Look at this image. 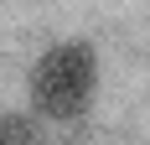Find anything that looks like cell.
I'll use <instances>...</instances> for the list:
<instances>
[{
	"instance_id": "6da1fadb",
	"label": "cell",
	"mask_w": 150,
	"mask_h": 145,
	"mask_svg": "<svg viewBox=\"0 0 150 145\" xmlns=\"http://www.w3.org/2000/svg\"><path fill=\"white\" fill-rule=\"evenodd\" d=\"M98 88V57L88 42H57L31 68V104L47 119H83Z\"/></svg>"
},
{
	"instance_id": "7a4b0ae2",
	"label": "cell",
	"mask_w": 150,
	"mask_h": 145,
	"mask_svg": "<svg viewBox=\"0 0 150 145\" xmlns=\"http://www.w3.org/2000/svg\"><path fill=\"white\" fill-rule=\"evenodd\" d=\"M0 145H42V130L31 114H0Z\"/></svg>"
}]
</instances>
